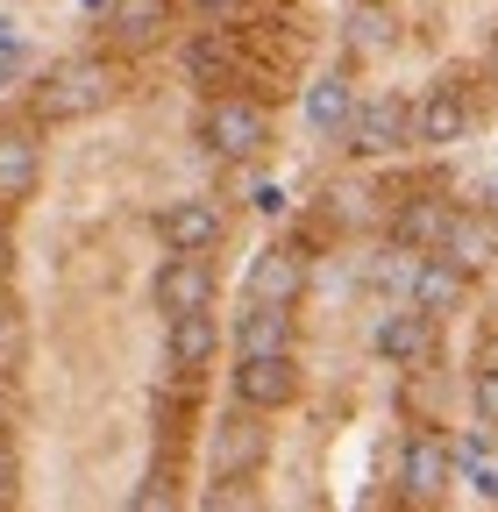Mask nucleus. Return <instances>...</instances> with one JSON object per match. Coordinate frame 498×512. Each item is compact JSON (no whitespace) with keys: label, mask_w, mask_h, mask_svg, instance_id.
<instances>
[{"label":"nucleus","mask_w":498,"mask_h":512,"mask_svg":"<svg viewBox=\"0 0 498 512\" xmlns=\"http://www.w3.org/2000/svg\"><path fill=\"white\" fill-rule=\"evenodd\" d=\"M121 100H129V57L100 43V50H72V57L43 64V79L29 93V114L43 128H79V121L114 114Z\"/></svg>","instance_id":"obj_1"},{"label":"nucleus","mask_w":498,"mask_h":512,"mask_svg":"<svg viewBox=\"0 0 498 512\" xmlns=\"http://www.w3.org/2000/svg\"><path fill=\"white\" fill-rule=\"evenodd\" d=\"M200 470H207V505H242L249 484L271 470V413L242 406V399H228L221 413H207Z\"/></svg>","instance_id":"obj_2"},{"label":"nucleus","mask_w":498,"mask_h":512,"mask_svg":"<svg viewBox=\"0 0 498 512\" xmlns=\"http://www.w3.org/2000/svg\"><path fill=\"white\" fill-rule=\"evenodd\" d=\"M484 114H491V86H484V72L477 64H434V72L413 86V136H420V150L427 157H449L456 143H470L477 128H484Z\"/></svg>","instance_id":"obj_3"},{"label":"nucleus","mask_w":498,"mask_h":512,"mask_svg":"<svg viewBox=\"0 0 498 512\" xmlns=\"http://www.w3.org/2000/svg\"><path fill=\"white\" fill-rule=\"evenodd\" d=\"M178 72H185V86H193L200 100H214V93H271L278 100L257 43H249V29H235V22H207V29L185 36Z\"/></svg>","instance_id":"obj_4"},{"label":"nucleus","mask_w":498,"mask_h":512,"mask_svg":"<svg viewBox=\"0 0 498 512\" xmlns=\"http://www.w3.org/2000/svg\"><path fill=\"white\" fill-rule=\"evenodd\" d=\"M193 143H200L214 164H257V157L278 143V114H271L264 93H214V100H200Z\"/></svg>","instance_id":"obj_5"},{"label":"nucleus","mask_w":498,"mask_h":512,"mask_svg":"<svg viewBox=\"0 0 498 512\" xmlns=\"http://www.w3.org/2000/svg\"><path fill=\"white\" fill-rule=\"evenodd\" d=\"M342 150L356 164H399V157H413L420 150V136H413V93L406 86H370L356 100V121H349Z\"/></svg>","instance_id":"obj_6"},{"label":"nucleus","mask_w":498,"mask_h":512,"mask_svg":"<svg viewBox=\"0 0 498 512\" xmlns=\"http://www.w3.org/2000/svg\"><path fill=\"white\" fill-rule=\"evenodd\" d=\"M456 484V441L442 427H413L399 441V470H392V505L406 512H427V505H442Z\"/></svg>","instance_id":"obj_7"},{"label":"nucleus","mask_w":498,"mask_h":512,"mask_svg":"<svg viewBox=\"0 0 498 512\" xmlns=\"http://www.w3.org/2000/svg\"><path fill=\"white\" fill-rule=\"evenodd\" d=\"M463 214V200L442 185V178H406L385 207V242L392 249H442L449 221Z\"/></svg>","instance_id":"obj_8"},{"label":"nucleus","mask_w":498,"mask_h":512,"mask_svg":"<svg viewBox=\"0 0 498 512\" xmlns=\"http://www.w3.org/2000/svg\"><path fill=\"white\" fill-rule=\"evenodd\" d=\"M434 349H442V313H427L420 299L378 306V320H370V356H385L392 370H420Z\"/></svg>","instance_id":"obj_9"},{"label":"nucleus","mask_w":498,"mask_h":512,"mask_svg":"<svg viewBox=\"0 0 498 512\" xmlns=\"http://www.w3.org/2000/svg\"><path fill=\"white\" fill-rule=\"evenodd\" d=\"M43 185V121L36 114H8L0 121V214H22Z\"/></svg>","instance_id":"obj_10"},{"label":"nucleus","mask_w":498,"mask_h":512,"mask_svg":"<svg viewBox=\"0 0 498 512\" xmlns=\"http://www.w3.org/2000/svg\"><path fill=\"white\" fill-rule=\"evenodd\" d=\"M150 306L171 320V313H193V306H221V271L214 256L200 249H164V264L150 271Z\"/></svg>","instance_id":"obj_11"},{"label":"nucleus","mask_w":498,"mask_h":512,"mask_svg":"<svg viewBox=\"0 0 498 512\" xmlns=\"http://www.w3.org/2000/svg\"><path fill=\"white\" fill-rule=\"evenodd\" d=\"M299 349H278V356H235V370H228V399H242V406H257V413H285V406H299Z\"/></svg>","instance_id":"obj_12"},{"label":"nucleus","mask_w":498,"mask_h":512,"mask_svg":"<svg viewBox=\"0 0 498 512\" xmlns=\"http://www.w3.org/2000/svg\"><path fill=\"white\" fill-rule=\"evenodd\" d=\"M306 285H314V264H306V242H264L257 256H249L242 271V299H278V306H299Z\"/></svg>","instance_id":"obj_13"},{"label":"nucleus","mask_w":498,"mask_h":512,"mask_svg":"<svg viewBox=\"0 0 498 512\" xmlns=\"http://www.w3.org/2000/svg\"><path fill=\"white\" fill-rule=\"evenodd\" d=\"M178 15H185L178 0H114V8L100 15V43L121 50V57H150V50L171 36Z\"/></svg>","instance_id":"obj_14"},{"label":"nucleus","mask_w":498,"mask_h":512,"mask_svg":"<svg viewBox=\"0 0 498 512\" xmlns=\"http://www.w3.org/2000/svg\"><path fill=\"white\" fill-rule=\"evenodd\" d=\"M477 285H484V278H470L449 249H420L413 264H406V299H420L427 313H442V320L463 313V306L477 299Z\"/></svg>","instance_id":"obj_15"},{"label":"nucleus","mask_w":498,"mask_h":512,"mask_svg":"<svg viewBox=\"0 0 498 512\" xmlns=\"http://www.w3.org/2000/svg\"><path fill=\"white\" fill-rule=\"evenodd\" d=\"M150 228H157V242H164V249H200V256H214V249H221V235H228V207H221V200H207V192H178V200H171Z\"/></svg>","instance_id":"obj_16"},{"label":"nucleus","mask_w":498,"mask_h":512,"mask_svg":"<svg viewBox=\"0 0 498 512\" xmlns=\"http://www.w3.org/2000/svg\"><path fill=\"white\" fill-rule=\"evenodd\" d=\"M278 349H299V306L242 299V313L228 320V356H278Z\"/></svg>","instance_id":"obj_17"},{"label":"nucleus","mask_w":498,"mask_h":512,"mask_svg":"<svg viewBox=\"0 0 498 512\" xmlns=\"http://www.w3.org/2000/svg\"><path fill=\"white\" fill-rule=\"evenodd\" d=\"M228 349V320L214 306H193V313H171L164 320V356L171 370H214V356Z\"/></svg>","instance_id":"obj_18"},{"label":"nucleus","mask_w":498,"mask_h":512,"mask_svg":"<svg viewBox=\"0 0 498 512\" xmlns=\"http://www.w3.org/2000/svg\"><path fill=\"white\" fill-rule=\"evenodd\" d=\"M356 79L349 72H314L299 86V107H306V128H314L321 143H342L349 136V121H356Z\"/></svg>","instance_id":"obj_19"},{"label":"nucleus","mask_w":498,"mask_h":512,"mask_svg":"<svg viewBox=\"0 0 498 512\" xmlns=\"http://www.w3.org/2000/svg\"><path fill=\"white\" fill-rule=\"evenodd\" d=\"M342 50L349 64H385L399 50V15H392V0H349V15H342Z\"/></svg>","instance_id":"obj_20"},{"label":"nucleus","mask_w":498,"mask_h":512,"mask_svg":"<svg viewBox=\"0 0 498 512\" xmlns=\"http://www.w3.org/2000/svg\"><path fill=\"white\" fill-rule=\"evenodd\" d=\"M442 249L456 256L470 278H498V207H463V214L449 221Z\"/></svg>","instance_id":"obj_21"},{"label":"nucleus","mask_w":498,"mask_h":512,"mask_svg":"<svg viewBox=\"0 0 498 512\" xmlns=\"http://www.w3.org/2000/svg\"><path fill=\"white\" fill-rule=\"evenodd\" d=\"M22 363H29V313L15 285H0V370H22Z\"/></svg>","instance_id":"obj_22"},{"label":"nucleus","mask_w":498,"mask_h":512,"mask_svg":"<svg viewBox=\"0 0 498 512\" xmlns=\"http://www.w3.org/2000/svg\"><path fill=\"white\" fill-rule=\"evenodd\" d=\"M29 72H36V57H29L22 29H15V22H0V93H8V86H22Z\"/></svg>","instance_id":"obj_23"},{"label":"nucleus","mask_w":498,"mask_h":512,"mask_svg":"<svg viewBox=\"0 0 498 512\" xmlns=\"http://www.w3.org/2000/svg\"><path fill=\"white\" fill-rule=\"evenodd\" d=\"M22 498V456H15V434H0V512Z\"/></svg>","instance_id":"obj_24"},{"label":"nucleus","mask_w":498,"mask_h":512,"mask_svg":"<svg viewBox=\"0 0 498 512\" xmlns=\"http://www.w3.org/2000/svg\"><path fill=\"white\" fill-rule=\"evenodd\" d=\"M178 8L193 15V22H235V15L249 8V0H178Z\"/></svg>","instance_id":"obj_25"},{"label":"nucleus","mask_w":498,"mask_h":512,"mask_svg":"<svg viewBox=\"0 0 498 512\" xmlns=\"http://www.w3.org/2000/svg\"><path fill=\"white\" fill-rule=\"evenodd\" d=\"M249 207H257L264 221H285V207H292V200H285V185H278V178H264L257 192H249Z\"/></svg>","instance_id":"obj_26"},{"label":"nucleus","mask_w":498,"mask_h":512,"mask_svg":"<svg viewBox=\"0 0 498 512\" xmlns=\"http://www.w3.org/2000/svg\"><path fill=\"white\" fill-rule=\"evenodd\" d=\"M0 285H15V221L0 214Z\"/></svg>","instance_id":"obj_27"},{"label":"nucleus","mask_w":498,"mask_h":512,"mask_svg":"<svg viewBox=\"0 0 498 512\" xmlns=\"http://www.w3.org/2000/svg\"><path fill=\"white\" fill-rule=\"evenodd\" d=\"M79 8H86V15H93V22H100V15H107V8H114V0H79Z\"/></svg>","instance_id":"obj_28"}]
</instances>
